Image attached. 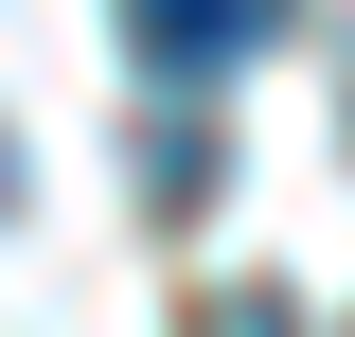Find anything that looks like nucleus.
I'll return each instance as SVG.
<instances>
[{
	"label": "nucleus",
	"mask_w": 355,
	"mask_h": 337,
	"mask_svg": "<svg viewBox=\"0 0 355 337\" xmlns=\"http://www.w3.org/2000/svg\"><path fill=\"white\" fill-rule=\"evenodd\" d=\"M0 196H18V142H0Z\"/></svg>",
	"instance_id": "2"
},
{
	"label": "nucleus",
	"mask_w": 355,
	"mask_h": 337,
	"mask_svg": "<svg viewBox=\"0 0 355 337\" xmlns=\"http://www.w3.org/2000/svg\"><path fill=\"white\" fill-rule=\"evenodd\" d=\"M284 18H302V0H125V53H142L160 89H214L231 53H266Z\"/></svg>",
	"instance_id": "1"
}]
</instances>
